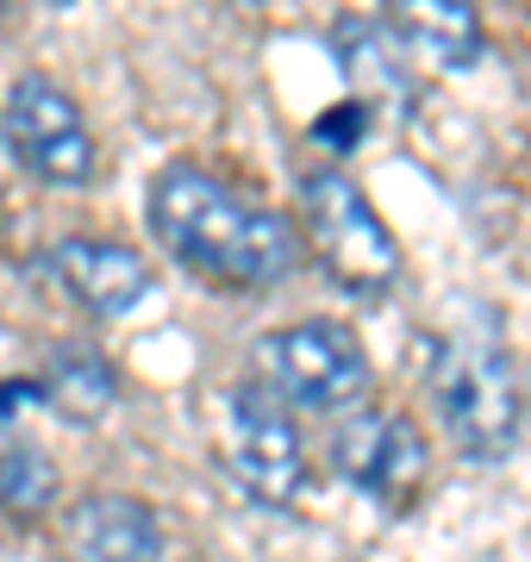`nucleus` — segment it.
I'll use <instances>...</instances> for the list:
<instances>
[{
    "label": "nucleus",
    "mask_w": 531,
    "mask_h": 562,
    "mask_svg": "<svg viewBox=\"0 0 531 562\" xmlns=\"http://www.w3.org/2000/svg\"><path fill=\"white\" fill-rule=\"evenodd\" d=\"M144 220L188 276L231 288V294H263V288L294 276V262H301V238L275 206L231 194L225 181L201 176L188 162L150 181Z\"/></svg>",
    "instance_id": "nucleus-1"
},
{
    "label": "nucleus",
    "mask_w": 531,
    "mask_h": 562,
    "mask_svg": "<svg viewBox=\"0 0 531 562\" xmlns=\"http://www.w3.org/2000/svg\"><path fill=\"white\" fill-rule=\"evenodd\" d=\"M426 394L438 406L444 438L470 462H500L519 443L526 382H519V362L507 357V344L494 331V313L463 306V319H450L431 338Z\"/></svg>",
    "instance_id": "nucleus-2"
},
{
    "label": "nucleus",
    "mask_w": 531,
    "mask_h": 562,
    "mask_svg": "<svg viewBox=\"0 0 531 562\" xmlns=\"http://www.w3.org/2000/svg\"><path fill=\"white\" fill-rule=\"evenodd\" d=\"M301 232H307L313 257H319V269H326V281L338 294L375 301V294H388L400 281V244H394L388 220L338 169L301 181Z\"/></svg>",
    "instance_id": "nucleus-3"
},
{
    "label": "nucleus",
    "mask_w": 531,
    "mask_h": 562,
    "mask_svg": "<svg viewBox=\"0 0 531 562\" xmlns=\"http://www.w3.org/2000/svg\"><path fill=\"white\" fill-rule=\"evenodd\" d=\"M250 369L275 401L307 406V413H338V406H357L369 394L363 344L331 319H301L282 325V331H263L257 350H250Z\"/></svg>",
    "instance_id": "nucleus-4"
},
{
    "label": "nucleus",
    "mask_w": 531,
    "mask_h": 562,
    "mask_svg": "<svg viewBox=\"0 0 531 562\" xmlns=\"http://www.w3.org/2000/svg\"><path fill=\"white\" fill-rule=\"evenodd\" d=\"M0 138L13 144L25 176L50 181V188H88L101 169L94 132H88L82 106L63 94L50 76H20L0 113Z\"/></svg>",
    "instance_id": "nucleus-5"
},
{
    "label": "nucleus",
    "mask_w": 531,
    "mask_h": 562,
    "mask_svg": "<svg viewBox=\"0 0 531 562\" xmlns=\"http://www.w3.org/2000/svg\"><path fill=\"white\" fill-rule=\"evenodd\" d=\"M225 462L257 506H287L307 482V457H301L287 401H275L263 382L238 387L225 406Z\"/></svg>",
    "instance_id": "nucleus-6"
},
{
    "label": "nucleus",
    "mask_w": 531,
    "mask_h": 562,
    "mask_svg": "<svg viewBox=\"0 0 531 562\" xmlns=\"http://www.w3.org/2000/svg\"><path fill=\"white\" fill-rule=\"evenodd\" d=\"M331 469L344 475L363 501L407 506L426 482V438L407 413H350L331 431Z\"/></svg>",
    "instance_id": "nucleus-7"
},
{
    "label": "nucleus",
    "mask_w": 531,
    "mask_h": 562,
    "mask_svg": "<svg viewBox=\"0 0 531 562\" xmlns=\"http://www.w3.org/2000/svg\"><path fill=\"white\" fill-rule=\"evenodd\" d=\"M50 276L63 281V294L88 313H132V306L150 294V262L125 244H106V238H63L50 250Z\"/></svg>",
    "instance_id": "nucleus-8"
},
{
    "label": "nucleus",
    "mask_w": 531,
    "mask_h": 562,
    "mask_svg": "<svg viewBox=\"0 0 531 562\" xmlns=\"http://www.w3.org/2000/svg\"><path fill=\"white\" fill-rule=\"evenodd\" d=\"M69 562H157L163 557V525L132 494H88L63 519Z\"/></svg>",
    "instance_id": "nucleus-9"
},
{
    "label": "nucleus",
    "mask_w": 531,
    "mask_h": 562,
    "mask_svg": "<svg viewBox=\"0 0 531 562\" xmlns=\"http://www.w3.org/2000/svg\"><path fill=\"white\" fill-rule=\"evenodd\" d=\"M394 38L438 69H470L482 57V13L475 0H382Z\"/></svg>",
    "instance_id": "nucleus-10"
},
{
    "label": "nucleus",
    "mask_w": 531,
    "mask_h": 562,
    "mask_svg": "<svg viewBox=\"0 0 531 562\" xmlns=\"http://www.w3.org/2000/svg\"><path fill=\"white\" fill-rule=\"evenodd\" d=\"M331 50L344 57V76L357 81L363 94H375V101L394 106V113H407L413 76L400 69L388 32H375V25H363V20H344V25H338V38H331Z\"/></svg>",
    "instance_id": "nucleus-11"
},
{
    "label": "nucleus",
    "mask_w": 531,
    "mask_h": 562,
    "mask_svg": "<svg viewBox=\"0 0 531 562\" xmlns=\"http://www.w3.org/2000/svg\"><path fill=\"white\" fill-rule=\"evenodd\" d=\"M44 401L57 406L63 419H101L113 406V369H106L101 350L88 344H69L50 357V375H44Z\"/></svg>",
    "instance_id": "nucleus-12"
},
{
    "label": "nucleus",
    "mask_w": 531,
    "mask_h": 562,
    "mask_svg": "<svg viewBox=\"0 0 531 562\" xmlns=\"http://www.w3.org/2000/svg\"><path fill=\"white\" fill-rule=\"evenodd\" d=\"M0 431H7V443H0V506L32 519L57 494V469H50V457L32 438H13L20 425H0Z\"/></svg>",
    "instance_id": "nucleus-13"
}]
</instances>
